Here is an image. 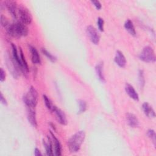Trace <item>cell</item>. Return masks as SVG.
I'll return each mask as SVG.
<instances>
[{
	"instance_id": "f546056e",
	"label": "cell",
	"mask_w": 156,
	"mask_h": 156,
	"mask_svg": "<svg viewBox=\"0 0 156 156\" xmlns=\"http://www.w3.org/2000/svg\"><path fill=\"white\" fill-rule=\"evenodd\" d=\"M91 2L94 5V7L98 10H100L102 8V5L99 1H91Z\"/></svg>"
},
{
	"instance_id": "cb8c5ba5",
	"label": "cell",
	"mask_w": 156,
	"mask_h": 156,
	"mask_svg": "<svg viewBox=\"0 0 156 156\" xmlns=\"http://www.w3.org/2000/svg\"><path fill=\"white\" fill-rule=\"evenodd\" d=\"M138 82L140 87L143 88L144 87L145 85V79H144V71L142 69H140L138 71Z\"/></svg>"
},
{
	"instance_id": "d6986e66",
	"label": "cell",
	"mask_w": 156,
	"mask_h": 156,
	"mask_svg": "<svg viewBox=\"0 0 156 156\" xmlns=\"http://www.w3.org/2000/svg\"><path fill=\"white\" fill-rule=\"evenodd\" d=\"M103 66H104V64H103L102 62H99L95 66V70H96V74L98 77V79L102 82H104L105 81V77H104V76L103 74Z\"/></svg>"
},
{
	"instance_id": "6da1fadb",
	"label": "cell",
	"mask_w": 156,
	"mask_h": 156,
	"mask_svg": "<svg viewBox=\"0 0 156 156\" xmlns=\"http://www.w3.org/2000/svg\"><path fill=\"white\" fill-rule=\"evenodd\" d=\"M6 31L10 36L17 38L27 36L29 32L26 25L20 21H15L9 24L6 27Z\"/></svg>"
},
{
	"instance_id": "52a82bcc",
	"label": "cell",
	"mask_w": 156,
	"mask_h": 156,
	"mask_svg": "<svg viewBox=\"0 0 156 156\" xmlns=\"http://www.w3.org/2000/svg\"><path fill=\"white\" fill-rule=\"evenodd\" d=\"M86 32L91 43L94 44H98L101 36L97 29L94 26L89 25L87 27Z\"/></svg>"
},
{
	"instance_id": "d4e9b609",
	"label": "cell",
	"mask_w": 156,
	"mask_h": 156,
	"mask_svg": "<svg viewBox=\"0 0 156 156\" xmlns=\"http://www.w3.org/2000/svg\"><path fill=\"white\" fill-rule=\"evenodd\" d=\"M43 100H44V104H45V105L46 107H47V108L50 110L51 112L52 111V109L54 107V105L52 104L51 101L49 99V98L45 95V94H43Z\"/></svg>"
},
{
	"instance_id": "d6a6232c",
	"label": "cell",
	"mask_w": 156,
	"mask_h": 156,
	"mask_svg": "<svg viewBox=\"0 0 156 156\" xmlns=\"http://www.w3.org/2000/svg\"><path fill=\"white\" fill-rule=\"evenodd\" d=\"M49 126L51 127V128L52 129V130L55 132V131H56V127H55V125L53 124V123H52V122H49Z\"/></svg>"
},
{
	"instance_id": "e0dca14e",
	"label": "cell",
	"mask_w": 156,
	"mask_h": 156,
	"mask_svg": "<svg viewBox=\"0 0 156 156\" xmlns=\"http://www.w3.org/2000/svg\"><path fill=\"white\" fill-rule=\"evenodd\" d=\"M142 109L146 116L149 118H154L155 117V111L152 106L148 102H144L142 105Z\"/></svg>"
},
{
	"instance_id": "7402d4cb",
	"label": "cell",
	"mask_w": 156,
	"mask_h": 156,
	"mask_svg": "<svg viewBox=\"0 0 156 156\" xmlns=\"http://www.w3.org/2000/svg\"><path fill=\"white\" fill-rule=\"evenodd\" d=\"M78 104H79V111L78 114H81L85 112L87 108V102L82 99H79L77 101Z\"/></svg>"
},
{
	"instance_id": "ac0fdd59",
	"label": "cell",
	"mask_w": 156,
	"mask_h": 156,
	"mask_svg": "<svg viewBox=\"0 0 156 156\" xmlns=\"http://www.w3.org/2000/svg\"><path fill=\"white\" fill-rule=\"evenodd\" d=\"M48 140L46 141L44 140H43V146L44 147L45 151H46V153L49 156H52L54 155V154L53 152V144H52V139L49 137V136H48L47 137Z\"/></svg>"
},
{
	"instance_id": "7a4b0ae2",
	"label": "cell",
	"mask_w": 156,
	"mask_h": 156,
	"mask_svg": "<svg viewBox=\"0 0 156 156\" xmlns=\"http://www.w3.org/2000/svg\"><path fill=\"white\" fill-rule=\"evenodd\" d=\"M85 138V133L83 130H79L75 133L68 140L67 144L69 151L72 153L77 152Z\"/></svg>"
},
{
	"instance_id": "f1b7e54d",
	"label": "cell",
	"mask_w": 156,
	"mask_h": 156,
	"mask_svg": "<svg viewBox=\"0 0 156 156\" xmlns=\"http://www.w3.org/2000/svg\"><path fill=\"white\" fill-rule=\"evenodd\" d=\"M5 71L2 68H0V81L2 82L5 80Z\"/></svg>"
},
{
	"instance_id": "603a6c76",
	"label": "cell",
	"mask_w": 156,
	"mask_h": 156,
	"mask_svg": "<svg viewBox=\"0 0 156 156\" xmlns=\"http://www.w3.org/2000/svg\"><path fill=\"white\" fill-rule=\"evenodd\" d=\"M41 52L51 62L54 63L57 61V57L53 55L51 52H49L45 48H41Z\"/></svg>"
},
{
	"instance_id": "8992f818",
	"label": "cell",
	"mask_w": 156,
	"mask_h": 156,
	"mask_svg": "<svg viewBox=\"0 0 156 156\" xmlns=\"http://www.w3.org/2000/svg\"><path fill=\"white\" fill-rule=\"evenodd\" d=\"M5 62L8 69L10 72L12 76L14 77V79H17L20 75L19 72L21 71V70L13 60L12 56L7 55L5 58Z\"/></svg>"
},
{
	"instance_id": "3957f363",
	"label": "cell",
	"mask_w": 156,
	"mask_h": 156,
	"mask_svg": "<svg viewBox=\"0 0 156 156\" xmlns=\"http://www.w3.org/2000/svg\"><path fill=\"white\" fill-rule=\"evenodd\" d=\"M38 92L32 86L30 87L28 91L23 96V101L28 107L35 108L38 103Z\"/></svg>"
},
{
	"instance_id": "5b68a950",
	"label": "cell",
	"mask_w": 156,
	"mask_h": 156,
	"mask_svg": "<svg viewBox=\"0 0 156 156\" xmlns=\"http://www.w3.org/2000/svg\"><path fill=\"white\" fill-rule=\"evenodd\" d=\"M139 58L144 62L152 63L155 61V54L153 48L151 46H145L139 55Z\"/></svg>"
},
{
	"instance_id": "83f0119b",
	"label": "cell",
	"mask_w": 156,
	"mask_h": 156,
	"mask_svg": "<svg viewBox=\"0 0 156 156\" xmlns=\"http://www.w3.org/2000/svg\"><path fill=\"white\" fill-rule=\"evenodd\" d=\"M97 24H98V29H99L101 32H103V31H104V20H103L102 18L99 17V18H98Z\"/></svg>"
},
{
	"instance_id": "ba28073f",
	"label": "cell",
	"mask_w": 156,
	"mask_h": 156,
	"mask_svg": "<svg viewBox=\"0 0 156 156\" xmlns=\"http://www.w3.org/2000/svg\"><path fill=\"white\" fill-rule=\"evenodd\" d=\"M4 6L7 8L9 12L10 13L13 18L17 21L18 19V6L17 3L15 1H12V0H8L4 1Z\"/></svg>"
},
{
	"instance_id": "ffe728a7",
	"label": "cell",
	"mask_w": 156,
	"mask_h": 156,
	"mask_svg": "<svg viewBox=\"0 0 156 156\" xmlns=\"http://www.w3.org/2000/svg\"><path fill=\"white\" fill-rule=\"evenodd\" d=\"M124 27L126 29V30H127V32L132 36L135 37L136 35V32L134 27V25L132 23V21L128 19L127 20L125 23H124Z\"/></svg>"
},
{
	"instance_id": "8fae6325",
	"label": "cell",
	"mask_w": 156,
	"mask_h": 156,
	"mask_svg": "<svg viewBox=\"0 0 156 156\" xmlns=\"http://www.w3.org/2000/svg\"><path fill=\"white\" fill-rule=\"evenodd\" d=\"M11 46H12V57H13V60H15V62H16V63L17 64V65L18 66V67L20 68L21 73H23L24 74L20 56V54L18 53L16 46L13 43H11Z\"/></svg>"
},
{
	"instance_id": "44dd1931",
	"label": "cell",
	"mask_w": 156,
	"mask_h": 156,
	"mask_svg": "<svg viewBox=\"0 0 156 156\" xmlns=\"http://www.w3.org/2000/svg\"><path fill=\"white\" fill-rule=\"evenodd\" d=\"M20 58H21V63H22V66H23V68L24 74H27V73L29 72V66H28L26 60L23 52L21 48H20Z\"/></svg>"
},
{
	"instance_id": "9c48e42d",
	"label": "cell",
	"mask_w": 156,
	"mask_h": 156,
	"mask_svg": "<svg viewBox=\"0 0 156 156\" xmlns=\"http://www.w3.org/2000/svg\"><path fill=\"white\" fill-rule=\"evenodd\" d=\"M52 112L54 113L56 116V118L58 121V122L62 124V125H66L68 123V121L66 119V116L65 114V113L59 108H58L57 107H56L55 105H54Z\"/></svg>"
},
{
	"instance_id": "484cf974",
	"label": "cell",
	"mask_w": 156,
	"mask_h": 156,
	"mask_svg": "<svg viewBox=\"0 0 156 156\" xmlns=\"http://www.w3.org/2000/svg\"><path fill=\"white\" fill-rule=\"evenodd\" d=\"M147 135L152 141L154 146L156 145V135L155 132L153 129H149L147 132Z\"/></svg>"
},
{
	"instance_id": "4316f807",
	"label": "cell",
	"mask_w": 156,
	"mask_h": 156,
	"mask_svg": "<svg viewBox=\"0 0 156 156\" xmlns=\"http://www.w3.org/2000/svg\"><path fill=\"white\" fill-rule=\"evenodd\" d=\"M0 21H1V24L2 27H7L9 24H10L7 20V19L6 18L5 16H4L3 15H1V17H0Z\"/></svg>"
},
{
	"instance_id": "4dcf8cb0",
	"label": "cell",
	"mask_w": 156,
	"mask_h": 156,
	"mask_svg": "<svg viewBox=\"0 0 156 156\" xmlns=\"http://www.w3.org/2000/svg\"><path fill=\"white\" fill-rule=\"evenodd\" d=\"M0 100H1V102L2 104H4V105H7V100L5 99V98L4 97V96H3V94H2V93H1V94H0Z\"/></svg>"
},
{
	"instance_id": "2e32d148",
	"label": "cell",
	"mask_w": 156,
	"mask_h": 156,
	"mask_svg": "<svg viewBox=\"0 0 156 156\" xmlns=\"http://www.w3.org/2000/svg\"><path fill=\"white\" fill-rule=\"evenodd\" d=\"M115 62L119 67H125L126 65V59L121 51H117L116 52L115 56Z\"/></svg>"
},
{
	"instance_id": "9a60e30c",
	"label": "cell",
	"mask_w": 156,
	"mask_h": 156,
	"mask_svg": "<svg viewBox=\"0 0 156 156\" xmlns=\"http://www.w3.org/2000/svg\"><path fill=\"white\" fill-rule=\"evenodd\" d=\"M126 120L128 125L131 127L135 128L139 126V121L137 117L133 113H127L126 114Z\"/></svg>"
},
{
	"instance_id": "7c38bea8",
	"label": "cell",
	"mask_w": 156,
	"mask_h": 156,
	"mask_svg": "<svg viewBox=\"0 0 156 156\" xmlns=\"http://www.w3.org/2000/svg\"><path fill=\"white\" fill-rule=\"evenodd\" d=\"M50 134L52 136V144L54 146V155H62V145L59 140L54 135L52 132L50 131Z\"/></svg>"
},
{
	"instance_id": "1f68e13d",
	"label": "cell",
	"mask_w": 156,
	"mask_h": 156,
	"mask_svg": "<svg viewBox=\"0 0 156 156\" xmlns=\"http://www.w3.org/2000/svg\"><path fill=\"white\" fill-rule=\"evenodd\" d=\"M34 155H35V156H41V155H42V154L41 153V152H40V151L39 150V149H38V148H35V150H34Z\"/></svg>"
},
{
	"instance_id": "30bf717a",
	"label": "cell",
	"mask_w": 156,
	"mask_h": 156,
	"mask_svg": "<svg viewBox=\"0 0 156 156\" xmlns=\"http://www.w3.org/2000/svg\"><path fill=\"white\" fill-rule=\"evenodd\" d=\"M33 107H28L27 110V116L29 123L34 127H37V122L36 119V113Z\"/></svg>"
},
{
	"instance_id": "4fadbf2b",
	"label": "cell",
	"mask_w": 156,
	"mask_h": 156,
	"mask_svg": "<svg viewBox=\"0 0 156 156\" xmlns=\"http://www.w3.org/2000/svg\"><path fill=\"white\" fill-rule=\"evenodd\" d=\"M125 91L129 96L135 101H138L139 100V96L135 91L133 87L129 83H126L125 85Z\"/></svg>"
},
{
	"instance_id": "277c9868",
	"label": "cell",
	"mask_w": 156,
	"mask_h": 156,
	"mask_svg": "<svg viewBox=\"0 0 156 156\" xmlns=\"http://www.w3.org/2000/svg\"><path fill=\"white\" fill-rule=\"evenodd\" d=\"M18 21L26 25L30 24L32 21V16L29 9L24 6L20 5L18 9Z\"/></svg>"
},
{
	"instance_id": "5bb4252c",
	"label": "cell",
	"mask_w": 156,
	"mask_h": 156,
	"mask_svg": "<svg viewBox=\"0 0 156 156\" xmlns=\"http://www.w3.org/2000/svg\"><path fill=\"white\" fill-rule=\"evenodd\" d=\"M29 49L31 54V60L34 64L41 63V59L37 49L32 45H29Z\"/></svg>"
}]
</instances>
